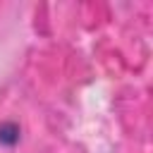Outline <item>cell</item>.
<instances>
[{"label":"cell","mask_w":153,"mask_h":153,"mask_svg":"<svg viewBox=\"0 0 153 153\" xmlns=\"http://www.w3.org/2000/svg\"><path fill=\"white\" fill-rule=\"evenodd\" d=\"M19 139V129L14 124H2L0 127V141L2 143H14Z\"/></svg>","instance_id":"cell-1"}]
</instances>
